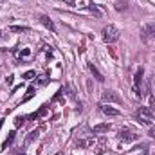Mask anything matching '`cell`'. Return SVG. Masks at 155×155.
Segmentation results:
<instances>
[{"mask_svg":"<svg viewBox=\"0 0 155 155\" xmlns=\"http://www.w3.org/2000/svg\"><path fill=\"white\" fill-rule=\"evenodd\" d=\"M135 119H137L141 124L152 126L153 121H155V116H153V112H152L150 108H146V107H139V108L135 110Z\"/></svg>","mask_w":155,"mask_h":155,"instance_id":"obj_1","label":"cell"},{"mask_svg":"<svg viewBox=\"0 0 155 155\" xmlns=\"http://www.w3.org/2000/svg\"><path fill=\"white\" fill-rule=\"evenodd\" d=\"M143 76H144V69L139 67L135 72V78H134V94L137 97H143Z\"/></svg>","mask_w":155,"mask_h":155,"instance_id":"obj_2","label":"cell"},{"mask_svg":"<svg viewBox=\"0 0 155 155\" xmlns=\"http://www.w3.org/2000/svg\"><path fill=\"white\" fill-rule=\"evenodd\" d=\"M103 40L107 41V43H114L119 40V29H117L116 25H107L105 29H103Z\"/></svg>","mask_w":155,"mask_h":155,"instance_id":"obj_3","label":"cell"},{"mask_svg":"<svg viewBox=\"0 0 155 155\" xmlns=\"http://www.w3.org/2000/svg\"><path fill=\"white\" fill-rule=\"evenodd\" d=\"M101 99H103L105 103H121V101H123V99L116 94V90H105L103 96H101Z\"/></svg>","mask_w":155,"mask_h":155,"instance_id":"obj_4","label":"cell"},{"mask_svg":"<svg viewBox=\"0 0 155 155\" xmlns=\"http://www.w3.org/2000/svg\"><path fill=\"white\" fill-rule=\"evenodd\" d=\"M119 139H121L123 143H132V141L137 139V134H134V132H130V130H119Z\"/></svg>","mask_w":155,"mask_h":155,"instance_id":"obj_5","label":"cell"},{"mask_svg":"<svg viewBox=\"0 0 155 155\" xmlns=\"http://www.w3.org/2000/svg\"><path fill=\"white\" fill-rule=\"evenodd\" d=\"M148 38H155V22L143 27V40L146 41Z\"/></svg>","mask_w":155,"mask_h":155,"instance_id":"obj_6","label":"cell"},{"mask_svg":"<svg viewBox=\"0 0 155 155\" xmlns=\"http://www.w3.org/2000/svg\"><path fill=\"white\" fill-rule=\"evenodd\" d=\"M108 130H110V124L108 123H101V124H96L92 128V134L94 135H99V134H107Z\"/></svg>","mask_w":155,"mask_h":155,"instance_id":"obj_7","label":"cell"},{"mask_svg":"<svg viewBox=\"0 0 155 155\" xmlns=\"http://www.w3.org/2000/svg\"><path fill=\"white\" fill-rule=\"evenodd\" d=\"M101 112L105 114V116H114V117H117V116H121V112L117 110V108H114V107H101Z\"/></svg>","mask_w":155,"mask_h":155,"instance_id":"obj_8","label":"cell"},{"mask_svg":"<svg viewBox=\"0 0 155 155\" xmlns=\"http://www.w3.org/2000/svg\"><path fill=\"white\" fill-rule=\"evenodd\" d=\"M40 22H41V24H43V25H45V27H47L49 31H54V24H52V20H51L49 16L41 15V16H40Z\"/></svg>","mask_w":155,"mask_h":155,"instance_id":"obj_9","label":"cell"},{"mask_svg":"<svg viewBox=\"0 0 155 155\" xmlns=\"http://www.w3.org/2000/svg\"><path fill=\"white\" fill-rule=\"evenodd\" d=\"M88 69H90V72L94 74V78H96L97 81H103V79H105V78H103V74H101V72L97 71V67H96L94 63H88Z\"/></svg>","mask_w":155,"mask_h":155,"instance_id":"obj_10","label":"cell"},{"mask_svg":"<svg viewBox=\"0 0 155 155\" xmlns=\"http://www.w3.org/2000/svg\"><path fill=\"white\" fill-rule=\"evenodd\" d=\"M15 135H16L15 132H9V135H7V139H5V141L2 143V150H5V148H9V146H11V144L15 143Z\"/></svg>","mask_w":155,"mask_h":155,"instance_id":"obj_11","label":"cell"},{"mask_svg":"<svg viewBox=\"0 0 155 155\" xmlns=\"http://www.w3.org/2000/svg\"><path fill=\"white\" fill-rule=\"evenodd\" d=\"M38 134H40V128L33 130V132H29V134H27V137H25V146H27V144H31V143L38 137Z\"/></svg>","mask_w":155,"mask_h":155,"instance_id":"obj_12","label":"cell"},{"mask_svg":"<svg viewBox=\"0 0 155 155\" xmlns=\"http://www.w3.org/2000/svg\"><path fill=\"white\" fill-rule=\"evenodd\" d=\"M88 11H90V13H92V15H94L96 18H101V16H103L101 9H99V7H97L96 4H90V5H88Z\"/></svg>","mask_w":155,"mask_h":155,"instance_id":"obj_13","label":"cell"},{"mask_svg":"<svg viewBox=\"0 0 155 155\" xmlns=\"http://www.w3.org/2000/svg\"><path fill=\"white\" fill-rule=\"evenodd\" d=\"M9 31L11 33H25V31H29V27H25V25H11Z\"/></svg>","mask_w":155,"mask_h":155,"instance_id":"obj_14","label":"cell"},{"mask_svg":"<svg viewBox=\"0 0 155 155\" xmlns=\"http://www.w3.org/2000/svg\"><path fill=\"white\" fill-rule=\"evenodd\" d=\"M35 92H36V88H35V87H29V88H27V94H25L24 99H22V103H27V101L35 96Z\"/></svg>","mask_w":155,"mask_h":155,"instance_id":"obj_15","label":"cell"},{"mask_svg":"<svg viewBox=\"0 0 155 155\" xmlns=\"http://www.w3.org/2000/svg\"><path fill=\"white\" fill-rule=\"evenodd\" d=\"M47 83H49V78H47V74H41V76H38V79H36V85L43 87V85H47Z\"/></svg>","mask_w":155,"mask_h":155,"instance_id":"obj_16","label":"cell"},{"mask_svg":"<svg viewBox=\"0 0 155 155\" xmlns=\"http://www.w3.org/2000/svg\"><path fill=\"white\" fill-rule=\"evenodd\" d=\"M45 112H47V105H43V107H41V108H40L38 112H36V114H33V119H38V117H41V116H45Z\"/></svg>","mask_w":155,"mask_h":155,"instance_id":"obj_17","label":"cell"},{"mask_svg":"<svg viewBox=\"0 0 155 155\" xmlns=\"http://www.w3.org/2000/svg\"><path fill=\"white\" fill-rule=\"evenodd\" d=\"M24 123H25V117H24V116H18L16 119H15V126H16V128L24 126Z\"/></svg>","mask_w":155,"mask_h":155,"instance_id":"obj_18","label":"cell"},{"mask_svg":"<svg viewBox=\"0 0 155 155\" xmlns=\"http://www.w3.org/2000/svg\"><path fill=\"white\" fill-rule=\"evenodd\" d=\"M24 78H25V79H33V78H36V72H35V71H27V72L24 74Z\"/></svg>","mask_w":155,"mask_h":155,"instance_id":"obj_19","label":"cell"},{"mask_svg":"<svg viewBox=\"0 0 155 155\" xmlns=\"http://www.w3.org/2000/svg\"><path fill=\"white\" fill-rule=\"evenodd\" d=\"M29 56H31V49H24L20 52V58H29Z\"/></svg>","mask_w":155,"mask_h":155,"instance_id":"obj_20","label":"cell"},{"mask_svg":"<svg viewBox=\"0 0 155 155\" xmlns=\"http://www.w3.org/2000/svg\"><path fill=\"white\" fill-rule=\"evenodd\" d=\"M90 144H92V141H79V143H78L79 148H85V146H90Z\"/></svg>","mask_w":155,"mask_h":155,"instance_id":"obj_21","label":"cell"},{"mask_svg":"<svg viewBox=\"0 0 155 155\" xmlns=\"http://www.w3.org/2000/svg\"><path fill=\"white\" fill-rule=\"evenodd\" d=\"M148 135H150V137H153V139H155V123L152 124V126H150V130H148Z\"/></svg>","mask_w":155,"mask_h":155,"instance_id":"obj_22","label":"cell"},{"mask_svg":"<svg viewBox=\"0 0 155 155\" xmlns=\"http://www.w3.org/2000/svg\"><path fill=\"white\" fill-rule=\"evenodd\" d=\"M16 155H25V152H18Z\"/></svg>","mask_w":155,"mask_h":155,"instance_id":"obj_23","label":"cell"},{"mask_svg":"<svg viewBox=\"0 0 155 155\" xmlns=\"http://www.w3.org/2000/svg\"><path fill=\"white\" fill-rule=\"evenodd\" d=\"M4 121H5V119H2V121H0V128H2V124H4Z\"/></svg>","mask_w":155,"mask_h":155,"instance_id":"obj_24","label":"cell"},{"mask_svg":"<svg viewBox=\"0 0 155 155\" xmlns=\"http://www.w3.org/2000/svg\"><path fill=\"white\" fill-rule=\"evenodd\" d=\"M54 155H63V152H58V153H54Z\"/></svg>","mask_w":155,"mask_h":155,"instance_id":"obj_25","label":"cell"},{"mask_svg":"<svg viewBox=\"0 0 155 155\" xmlns=\"http://www.w3.org/2000/svg\"><path fill=\"white\" fill-rule=\"evenodd\" d=\"M141 155H148V152H143V153H141Z\"/></svg>","mask_w":155,"mask_h":155,"instance_id":"obj_26","label":"cell"}]
</instances>
